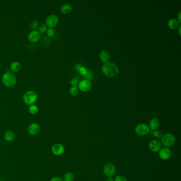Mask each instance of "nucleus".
Masks as SVG:
<instances>
[{
	"instance_id": "1",
	"label": "nucleus",
	"mask_w": 181,
	"mask_h": 181,
	"mask_svg": "<svg viewBox=\"0 0 181 181\" xmlns=\"http://www.w3.org/2000/svg\"><path fill=\"white\" fill-rule=\"evenodd\" d=\"M102 71L103 73L107 77H115L118 75L119 69L116 64L113 62H108L103 65Z\"/></svg>"
},
{
	"instance_id": "2",
	"label": "nucleus",
	"mask_w": 181,
	"mask_h": 181,
	"mask_svg": "<svg viewBox=\"0 0 181 181\" xmlns=\"http://www.w3.org/2000/svg\"><path fill=\"white\" fill-rule=\"evenodd\" d=\"M2 81L5 86L7 87H12L17 82V78L13 72L7 70L2 75Z\"/></svg>"
},
{
	"instance_id": "3",
	"label": "nucleus",
	"mask_w": 181,
	"mask_h": 181,
	"mask_svg": "<svg viewBox=\"0 0 181 181\" xmlns=\"http://www.w3.org/2000/svg\"><path fill=\"white\" fill-rule=\"evenodd\" d=\"M37 100V95L34 91H28L23 96V100L27 105H34Z\"/></svg>"
},
{
	"instance_id": "4",
	"label": "nucleus",
	"mask_w": 181,
	"mask_h": 181,
	"mask_svg": "<svg viewBox=\"0 0 181 181\" xmlns=\"http://www.w3.org/2000/svg\"><path fill=\"white\" fill-rule=\"evenodd\" d=\"M175 142V138L171 133H166L163 135L161 138V145L165 147H169L173 146Z\"/></svg>"
},
{
	"instance_id": "5",
	"label": "nucleus",
	"mask_w": 181,
	"mask_h": 181,
	"mask_svg": "<svg viewBox=\"0 0 181 181\" xmlns=\"http://www.w3.org/2000/svg\"><path fill=\"white\" fill-rule=\"evenodd\" d=\"M135 132L137 135L140 136H145L147 135L150 132L149 126L146 124H139L136 126Z\"/></svg>"
},
{
	"instance_id": "6",
	"label": "nucleus",
	"mask_w": 181,
	"mask_h": 181,
	"mask_svg": "<svg viewBox=\"0 0 181 181\" xmlns=\"http://www.w3.org/2000/svg\"><path fill=\"white\" fill-rule=\"evenodd\" d=\"M104 173L108 178H112L116 173V167L112 163H107L103 168Z\"/></svg>"
},
{
	"instance_id": "7",
	"label": "nucleus",
	"mask_w": 181,
	"mask_h": 181,
	"mask_svg": "<svg viewBox=\"0 0 181 181\" xmlns=\"http://www.w3.org/2000/svg\"><path fill=\"white\" fill-rule=\"evenodd\" d=\"M59 22V18L55 14L50 15L46 18V25L49 28H53L57 26Z\"/></svg>"
},
{
	"instance_id": "8",
	"label": "nucleus",
	"mask_w": 181,
	"mask_h": 181,
	"mask_svg": "<svg viewBox=\"0 0 181 181\" xmlns=\"http://www.w3.org/2000/svg\"><path fill=\"white\" fill-rule=\"evenodd\" d=\"M27 131L30 135H37L40 131V127L38 123H32L29 125Z\"/></svg>"
},
{
	"instance_id": "9",
	"label": "nucleus",
	"mask_w": 181,
	"mask_h": 181,
	"mask_svg": "<svg viewBox=\"0 0 181 181\" xmlns=\"http://www.w3.org/2000/svg\"><path fill=\"white\" fill-rule=\"evenodd\" d=\"M64 146L60 143H55L52 147V152L55 156H61L64 153Z\"/></svg>"
},
{
	"instance_id": "10",
	"label": "nucleus",
	"mask_w": 181,
	"mask_h": 181,
	"mask_svg": "<svg viewBox=\"0 0 181 181\" xmlns=\"http://www.w3.org/2000/svg\"><path fill=\"white\" fill-rule=\"evenodd\" d=\"M171 155H172V152L170 149L168 148L164 147L163 148H161L159 150V156L161 159L165 160L169 159L171 157Z\"/></svg>"
},
{
	"instance_id": "11",
	"label": "nucleus",
	"mask_w": 181,
	"mask_h": 181,
	"mask_svg": "<svg viewBox=\"0 0 181 181\" xmlns=\"http://www.w3.org/2000/svg\"><path fill=\"white\" fill-rule=\"evenodd\" d=\"M28 38L32 43L37 42L40 38V33L38 30H32L29 33Z\"/></svg>"
},
{
	"instance_id": "12",
	"label": "nucleus",
	"mask_w": 181,
	"mask_h": 181,
	"mask_svg": "<svg viewBox=\"0 0 181 181\" xmlns=\"http://www.w3.org/2000/svg\"><path fill=\"white\" fill-rule=\"evenodd\" d=\"M149 147L151 151L157 153L160 150L161 148V145L159 141L154 140L149 143Z\"/></svg>"
},
{
	"instance_id": "13",
	"label": "nucleus",
	"mask_w": 181,
	"mask_h": 181,
	"mask_svg": "<svg viewBox=\"0 0 181 181\" xmlns=\"http://www.w3.org/2000/svg\"><path fill=\"white\" fill-rule=\"evenodd\" d=\"M92 83L90 81L83 80L79 83V88L82 92H87L91 89Z\"/></svg>"
},
{
	"instance_id": "14",
	"label": "nucleus",
	"mask_w": 181,
	"mask_h": 181,
	"mask_svg": "<svg viewBox=\"0 0 181 181\" xmlns=\"http://www.w3.org/2000/svg\"><path fill=\"white\" fill-rule=\"evenodd\" d=\"M150 128L153 131L157 130L160 126L159 121L156 118H152L149 123Z\"/></svg>"
},
{
	"instance_id": "15",
	"label": "nucleus",
	"mask_w": 181,
	"mask_h": 181,
	"mask_svg": "<svg viewBox=\"0 0 181 181\" xmlns=\"http://www.w3.org/2000/svg\"><path fill=\"white\" fill-rule=\"evenodd\" d=\"M4 137L6 141H7L8 142H11V141H12L15 138V134L13 131H12L11 130H9L4 133Z\"/></svg>"
},
{
	"instance_id": "16",
	"label": "nucleus",
	"mask_w": 181,
	"mask_h": 181,
	"mask_svg": "<svg viewBox=\"0 0 181 181\" xmlns=\"http://www.w3.org/2000/svg\"><path fill=\"white\" fill-rule=\"evenodd\" d=\"M110 57V54L106 50H103L100 53V59L105 63L108 62Z\"/></svg>"
},
{
	"instance_id": "17",
	"label": "nucleus",
	"mask_w": 181,
	"mask_h": 181,
	"mask_svg": "<svg viewBox=\"0 0 181 181\" xmlns=\"http://www.w3.org/2000/svg\"><path fill=\"white\" fill-rule=\"evenodd\" d=\"M10 68L12 72H17L20 70L21 68V64L18 61H14L11 63Z\"/></svg>"
},
{
	"instance_id": "18",
	"label": "nucleus",
	"mask_w": 181,
	"mask_h": 181,
	"mask_svg": "<svg viewBox=\"0 0 181 181\" xmlns=\"http://www.w3.org/2000/svg\"><path fill=\"white\" fill-rule=\"evenodd\" d=\"M168 26L172 29H176L179 27V22L175 19H172L168 22Z\"/></svg>"
},
{
	"instance_id": "19",
	"label": "nucleus",
	"mask_w": 181,
	"mask_h": 181,
	"mask_svg": "<svg viewBox=\"0 0 181 181\" xmlns=\"http://www.w3.org/2000/svg\"><path fill=\"white\" fill-rule=\"evenodd\" d=\"M72 8L71 5L69 4H65L61 7V11L63 14H69L72 11Z\"/></svg>"
},
{
	"instance_id": "20",
	"label": "nucleus",
	"mask_w": 181,
	"mask_h": 181,
	"mask_svg": "<svg viewBox=\"0 0 181 181\" xmlns=\"http://www.w3.org/2000/svg\"><path fill=\"white\" fill-rule=\"evenodd\" d=\"M75 174L72 172H68L64 174L63 181H73L75 180Z\"/></svg>"
},
{
	"instance_id": "21",
	"label": "nucleus",
	"mask_w": 181,
	"mask_h": 181,
	"mask_svg": "<svg viewBox=\"0 0 181 181\" xmlns=\"http://www.w3.org/2000/svg\"><path fill=\"white\" fill-rule=\"evenodd\" d=\"M29 112L31 114L35 115L38 113V107L35 105H30L28 108Z\"/></svg>"
},
{
	"instance_id": "22",
	"label": "nucleus",
	"mask_w": 181,
	"mask_h": 181,
	"mask_svg": "<svg viewBox=\"0 0 181 181\" xmlns=\"http://www.w3.org/2000/svg\"><path fill=\"white\" fill-rule=\"evenodd\" d=\"M70 92L72 96H77L78 95L79 89L77 86H72L70 89Z\"/></svg>"
},
{
	"instance_id": "23",
	"label": "nucleus",
	"mask_w": 181,
	"mask_h": 181,
	"mask_svg": "<svg viewBox=\"0 0 181 181\" xmlns=\"http://www.w3.org/2000/svg\"><path fill=\"white\" fill-rule=\"evenodd\" d=\"M38 27H39V23L36 20H33L30 23V27L32 30H36V29L38 28Z\"/></svg>"
},
{
	"instance_id": "24",
	"label": "nucleus",
	"mask_w": 181,
	"mask_h": 181,
	"mask_svg": "<svg viewBox=\"0 0 181 181\" xmlns=\"http://www.w3.org/2000/svg\"><path fill=\"white\" fill-rule=\"evenodd\" d=\"M93 77H94V75L90 71H88L87 74L85 75H84V78L85 79V80H88V81L92 80Z\"/></svg>"
},
{
	"instance_id": "25",
	"label": "nucleus",
	"mask_w": 181,
	"mask_h": 181,
	"mask_svg": "<svg viewBox=\"0 0 181 181\" xmlns=\"http://www.w3.org/2000/svg\"><path fill=\"white\" fill-rule=\"evenodd\" d=\"M47 34L49 37H53L55 34V29L53 28H49L47 29Z\"/></svg>"
},
{
	"instance_id": "26",
	"label": "nucleus",
	"mask_w": 181,
	"mask_h": 181,
	"mask_svg": "<svg viewBox=\"0 0 181 181\" xmlns=\"http://www.w3.org/2000/svg\"><path fill=\"white\" fill-rule=\"evenodd\" d=\"M152 134H153V135L154 137H156V138H161V137L163 136L162 132L161 131H158V130L153 131V132H152Z\"/></svg>"
},
{
	"instance_id": "27",
	"label": "nucleus",
	"mask_w": 181,
	"mask_h": 181,
	"mask_svg": "<svg viewBox=\"0 0 181 181\" xmlns=\"http://www.w3.org/2000/svg\"><path fill=\"white\" fill-rule=\"evenodd\" d=\"M47 26L46 25L43 24V25H40L39 27V32L40 33H44V32H47Z\"/></svg>"
},
{
	"instance_id": "28",
	"label": "nucleus",
	"mask_w": 181,
	"mask_h": 181,
	"mask_svg": "<svg viewBox=\"0 0 181 181\" xmlns=\"http://www.w3.org/2000/svg\"><path fill=\"white\" fill-rule=\"evenodd\" d=\"M114 181H127V180L124 176L118 175L117 177H116Z\"/></svg>"
},
{
	"instance_id": "29",
	"label": "nucleus",
	"mask_w": 181,
	"mask_h": 181,
	"mask_svg": "<svg viewBox=\"0 0 181 181\" xmlns=\"http://www.w3.org/2000/svg\"><path fill=\"white\" fill-rule=\"evenodd\" d=\"M78 71L81 75H85L88 72L87 69L85 67H82Z\"/></svg>"
},
{
	"instance_id": "30",
	"label": "nucleus",
	"mask_w": 181,
	"mask_h": 181,
	"mask_svg": "<svg viewBox=\"0 0 181 181\" xmlns=\"http://www.w3.org/2000/svg\"><path fill=\"white\" fill-rule=\"evenodd\" d=\"M71 83L72 86H77V85L78 83V80L76 79L75 78L72 79V80L71 81Z\"/></svg>"
},
{
	"instance_id": "31",
	"label": "nucleus",
	"mask_w": 181,
	"mask_h": 181,
	"mask_svg": "<svg viewBox=\"0 0 181 181\" xmlns=\"http://www.w3.org/2000/svg\"><path fill=\"white\" fill-rule=\"evenodd\" d=\"M50 181H63V180L61 178L59 177H54L50 180Z\"/></svg>"
},
{
	"instance_id": "32",
	"label": "nucleus",
	"mask_w": 181,
	"mask_h": 181,
	"mask_svg": "<svg viewBox=\"0 0 181 181\" xmlns=\"http://www.w3.org/2000/svg\"><path fill=\"white\" fill-rule=\"evenodd\" d=\"M81 65H80V64H77V65H75V69H76L77 70L79 71V70L80 68H81Z\"/></svg>"
},
{
	"instance_id": "33",
	"label": "nucleus",
	"mask_w": 181,
	"mask_h": 181,
	"mask_svg": "<svg viewBox=\"0 0 181 181\" xmlns=\"http://www.w3.org/2000/svg\"><path fill=\"white\" fill-rule=\"evenodd\" d=\"M181 12L178 14V22H181Z\"/></svg>"
},
{
	"instance_id": "34",
	"label": "nucleus",
	"mask_w": 181,
	"mask_h": 181,
	"mask_svg": "<svg viewBox=\"0 0 181 181\" xmlns=\"http://www.w3.org/2000/svg\"><path fill=\"white\" fill-rule=\"evenodd\" d=\"M105 181H114V180L112 178H107Z\"/></svg>"
},
{
	"instance_id": "35",
	"label": "nucleus",
	"mask_w": 181,
	"mask_h": 181,
	"mask_svg": "<svg viewBox=\"0 0 181 181\" xmlns=\"http://www.w3.org/2000/svg\"><path fill=\"white\" fill-rule=\"evenodd\" d=\"M180 30H181V27H179V34H180H180H181Z\"/></svg>"
},
{
	"instance_id": "36",
	"label": "nucleus",
	"mask_w": 181,
	"mask_h": 181,
	"mask_svg": "<svg viewBox=\"0 0 181 181\" xmlns=\"http://www.w3.org/2000/svg\"><path fill=\"white\" fill-rule=\"evenodd\" d=\"M0 181H1V180H0Z\"/></svg>"
}]
</instances>
